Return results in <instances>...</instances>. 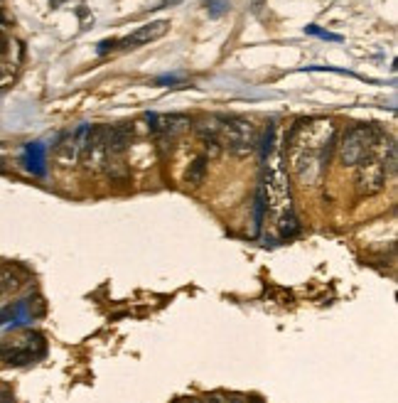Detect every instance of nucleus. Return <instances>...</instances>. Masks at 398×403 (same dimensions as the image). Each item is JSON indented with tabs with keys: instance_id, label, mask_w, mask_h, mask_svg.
<instances>
[{
	"instance_id": "2eb2a0df",
	"label": "nucleus",
	"mask_w": 398,
	"mask_h": 403,
	"mask_svg": "<svg viewBox=\"0 0 398 403\" xmlns=\"http://www.w3.org/2000/svg\"><path fill=\"white\" fill-rule=\"evenodd\" d=\"M261 146V163H268V155H270V150H273V146H275V126L270 124L268 126V130H266V135H263V140L258 143Z\"/></svg>"
},
{
	"instance_id": "39448f33",
	"label": "nucleus",
	"mask_w": 398,
	"mask_h": 403,
	"mask_svg": "<svg viewBox=\"0 0 398 403\" xmlns=\"http://www.w3.org/2000/svg\"><path fill=\"white\" fill-rule=\"evenodd\" d=\"M42 354H45V340L37 332H25L23 337L10 340L8 344H0V359L12 366H23V364H30V362H37Z\"/></svg>"
},
{
	"instance_id": "f257e3e1",
	"label": "nucleus",
	"mask_w": 398,
	"mask_h": 403,
	"mask_svg": "<svg viewBox=\"0 0 398 403\" xmlns=\"http://www.w3.org/2000/svg\"><path fill=\"white\" fill-rule=\"evenodd\" d=\"M337 146V126L330 118L297 121L286 138L290 170L303 185H317L330 168Z\"/></svg>"
},
{
	"instance_id": "6e6552de",
	"label": "nucleus",
	"mask_w": 398,
	"mask_h": 403,
	"mask_svg": "<svg viewBox=\"0 0 398 403\" xmlns=\"http://www.w3.org/2000/svg\"><path fill=\"white\" fill-rule=\"evenodd\" d=\"M89 130H91L89 124H81L79 128H74L72 133H67L62 140H59V146H57V150H54V157L62 168H74V165L81 160V153H84Z\"/></svg>"
},
{
	"instance_id": "ddd939ff",
	"label": "nucleus",
	"mask_w": 398,
	"mask_h": 403,
	"mask_svg": "<svg viewBox=\"0 0 398 403\" xmlns=\"http://www.w3.org/2000/svg\"><path fill=\"white\" fill-rule=\"evenodd\" d=\"M266 212H268V195H266V185L261 179L256 190V199H253V226H256V231H261V226H263Z\"/></svg>"
},
{
	"instance_id": "5701e85b",
	"label": "nucleus",
	"mask_w": 398,
	"mask_h": 403,
	"mask_svg": "<svg viewBox=\"0 0 398 403\" xmlns=\"http://www.w3.org/2000/svg\"><path fill=\"white\" fill-rule=\"evenodd\" d=\"M59 3H62V0H52V6H54V8L59 6Z\"/></svg>"
},
{
	"instance_id": "f8f14e48",
	"label": "nucleus",
	"mask_w": 398,
	"mask_h": 403,
	"mask_svg": "<svg viewBox=\"0 0 398 403\" xmlns=\"http://www.w3.org/2000/svg\"><path fill=\"white\" fill-rule=\"evenodd\" d=\"M23 165L32 175H45V146L42 143H30L23 153Z\"/></svg>"
},
{
	"instance_id": "aec40b11",
	"label": "nucleus",
	"mask_w": 398,
	"mask_h": 403,
	"mask_svg": "<svg viewBox=\"0 0 398 403\" xmlns=\"http://www.w3.org/2000/svg\"><path fill=\"white\" fill-rule=\"evenodd\" d=\"M8 50H10V39H8V35L0 30V57L6 55Z\"/></svg>"
},
{
	"instance_id": "b1692460",
	"label": "nucleus",
	"mask_w": 398,
	"mask_h": 403,
	"mask_svg": "<svg viewBox=\"0 0 398 403\" xmlns=\"http://www.w3.org/2000/svg\"><path fill=\"white\" fill-rule=\"evenodd\" d=\"M231 403H243V401H241V398H234V401H231Z\"/></svg>"
},
{
	"instance_id": "f03ea898",
	"label": "nucleus",
	"mask_w": 398,
	"mask_h": 403,
	"mask_svg": "<svg viewBox=\"0 0 398 403\" xmlns=\"http://www.w3.org/2000/svg\"><path fill=\"white\" fill-rule=\"evenodd\" d=\"M263 185L268 195V212L273 214L275 231L281 239H292L300 234V222H297L295 207H292L290 185H288V173L283 163H273V168L263 170Z\"/></svg>"
},
{
	"instance_id": "a211bd4d",
	"label": "nucleus",
	"mask_w": 398,
	"mask_h": 403,
	"mask_svg": "<svg viewBox=\"0 0 398 403\" xmlns=\"http://www.w3.org/2000/svg\"><path fill=\"white\" fill-rule=\"evenodd\" d=\"M305 32L315 35V37H322V39H332V42H342V37H339V35H332V32H327V30H322V28H315V25H308V28H305Z\"/></svg>"
},
{
	"instance_id": "20e7f679",
	"label": "nucleus",
	"mask_w": 398,
	"mask_h": 403,
	"mask_svg": "<svg viewBox=\"0 0 398 403\" xmlns=\"http://www.w3.org/2000/svg\"><path fill=\"white\" fill-rule=\"evenodd\" d=\"M221 146L229 148L231 155L248 157L258 148L256 126L248 118H224V126H221Z\"/></svg>"
},
{
	"instance_id": "423d86ee",
	"label": "nucleus",
	"mask_w": 398,
	"mask_h": 403,
	"mask_svg": "<svg viewBox=\"0 0 398 403\" xmlns=\"http://www.w3.org/2000/svg\"><path fill=\"white\" fill-rule=\"evenodd\" d=\"M388 179V168L384 163V157L371 155L366 157L364 163L357 165V177H354V185L361 197H374L386 187Z\"/></svg>"
},
{
	"instance_id": "6ab92c4d",
	"label": "nucleus",
	"mask_w": 398,
	"mask_h": 403,
	"mask_svg": "<svg viewBox=\"0 0 398 403\" xmlns=\"http://www.w3.org/2000/svg\"><path fill=\"white\" fill-rule=\"evenodd\" d=\"M113 47H118V39H103L101 45H99V55H106V52L113 50Z\"/></svg>"
},
{
	"instance_id": "4be33fe9",
	"label": "nucleus",
	"mask_w": 398,
	"mask_h": 403,
	"mask_svg": "<svg viewBox=\"0 0 398 403\" xmlns=\"http://www.w3.org/2000/svg\"><path fill=\"white\" fill-rule=\"evenodd\" d=\"M243 403H263V398H258V396H251L248 401H243Z\"/></svg>"
},
{
	"instance_id": "393cba45",
	"label": "nucleus",
	"mask_w": 398,
	"mask_h": 403,
	"mask_svg": "<svg viewBox=\"0 0 398 403\" xmlns=\"http://www.w3.org/2000/svg\"><path fill=\"white\" fill-rule=\"evenodd\" d=\"M0 173H3V160H0Z\"/></svg>"
},
{
	"instance_id": "0eeeda50",
	"label": "nucleus",
	"mask_w": 398,
	"mask_h": 403,
	"mask_svg": "<svg viewBox=\"0 0 398 403\" xmlns=\"http://www.w3.org/2000/svg\"><path fill=\"white\" fill-rule=\"evenodd\" d=\"M81 163L89 173H103L108 163V126H91Z\"/></svg>"
},
{
	"instance_id": "9b49d317",
	"label": "nucleus",
	"mask_w": 398,
	"mask_h": 403,
	"mask_svg": "<svg viewBox=\"0 0 398 403\" xmlns=\"http://www.w3.org/2000/svg\"><path fill=\"white\" fill-rule=\"evenodd\" d=\"M221 126H224V118L219 116H204L195 124V133L199 138V143H207V140H221Z\"/></svg>"
},
{
	"instance_id": "1a4fd4ad",
	"label": "nucleus",
	"mask_w": 398,
	"mask_h": 403,
	"mask_svg": "<svg viewBox=\"0 0 398 403\" xmlns=\"http://www.w3.org/2000/svg\"><path fill=\"white\" fill-rule=\"evenodd\" d=\"M170 30V23L168 20H155V23H148L143 28H138L135 32H130L128 37L118 39V47H123V50H130V47H143V45H150L155 39H160L165 32Z\"/></svg>"
},
{
	"instance_id": "7ed1b4c3",
	"label": "nucleus",
	"mask_w": 398,
	"mask_h": 403,
	"mask_svg": "<svg viewBox=\"0 0 398 403\" xmlns=\"http://www.w3.org/2000/svg\"><path fill=\"white\" fill-rule=\"evenodd\" d=\"M393 148L396 146H393L391 140H386V135L376 128V126L359 124V126H352L342 138L337 140L335 150L344 168H357V165L364 163L366 157L371 155L386 157Z\"/></svg>"
},
{
	"instance_id": "dca6fc26",
	"label": "nucleus",
	"mask_w": 398,
	"mask_h": 403,
	"mask_svg": "<svg viewBox=\"0 0 398 403\" xmlns=\"http://www.w3.org/2000/svg\"><path fill=\"white\" fill-rule=\"evenodd\" d=\"M204 6H207V10L212 17H221L224 12H229L231 3L229 0H204Z\"/></svg>"
},
{
	"instance_id": "4468645a",
	"label": "nucleus",
	"mask_w": 398,
	"mask_h": 403,
	"mask_svg": "<svg viewBox=\"0 0 398 403\" xmlns=\"http://www.w3.org/2000/svg\"><path fill=\"white\" fill-rule=\"evenodd\" d=\"M207 168H209V157L207 155H199L195 157L190 163V168H187L185 173V179H187V185H202L204 177H207Z\"/></svg>"
},
{
	"instance_id": "f3484780",
	"label": "nucleus",
	"mask_w": 398,
	"mask_h": 403,
	"mask_svg": "<svg viewBox=\"0 0 398 403\" xmlns=\"http://www.w3.org/2000/svg\"><path fill=\"white\" fill-rule=\"evenodd\" d=\"M15 79V67L8 62H0V89H6L8 84H12Z\"/></svg>"
},
{
	"instance_id": "412c9836",
	"label": "nucleus",
	"mask_w": 398,
	"mask_h": 403,
	"mask_svg": "<svg viewBox=\"0 0 398 403\" xmlns=\"http://www.w3.org/2000/svg\"><path fill=\"white\" fill-rule=\"evenodd\" d=\"M177 3H185V0H160V6H155V8H172V6H177Z\"/></svg>"
},
{
	"instance_id": "9d476101",
	"label": "nucleus",
	"mask_w": 398,
	"mask_h": 403,
	"mask_svg": "<svg viewBox=\"0 0 398 403\" xmlns=\"http://www.w3.org/2000/svg\"><path fill=\"white\" fill-rule=\"evenodd\" d=\"M28 278L30 275H28V271H25L23 266H17V264L0 266V300L20 291V288L28 283Z\"/></svg>"
}]
</instances>
